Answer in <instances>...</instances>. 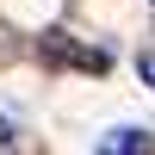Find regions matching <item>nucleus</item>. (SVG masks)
<instances>
[{
	"instance_id": "nucleus-1",
	"label": "nucleus",
	"mask_w": 155,
	"mask_h": 155,
	"mask_svg": "<svg viewBox=\"0 0 155 155\" xmlns=\"http://www.w3.org/2000/svg\"><path fill=\"white\" fill-rule=\"evenodd\" d=\"M99 155H149V130H137V124H124V130H106Z\"/></svg>"
},
{
	"instance_id": "nucleus-3",
	"label": "nucleus",
	"mask_w": 155,
	"mask_h": 155,
	"mask_svg": "<svg viewBox=\"0 0 155 155\" xmlns=\"http://www.w3.org/2000/svg\"><path fill=\"white\" fill-rule=\"evenodd\" d=\"M6 149H12V118L0 112V155H6Z\"/></svg>"
},
{
	"instance_id": "nucleus-2",
	"label": "nucleus",
	"mask_w": 155,
	"mask_h": 155,
	"mask_svg": "<svg viewBox=\"0 0 155 155\" xmlns=\"http://www.w3.org/2000/svg\"><path fill=\"white\" fill-rule=\"evenodd\" d=\"M137 74H143V81L155 87V50H143V62H137Z\"/></svg>"
}]
</instances>
